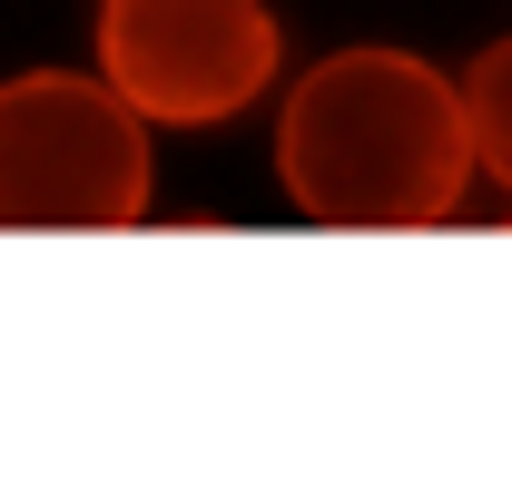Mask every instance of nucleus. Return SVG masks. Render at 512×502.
<instances>
[{
  "instance_id": "1",
  "label": "nucleus",
  "mask_w": 512,
  "mask_h": 502,
  "mask_svg": "<svg viewBox=\"0 0 512 502\" xmlns=\"http://www.w3.org/2000/svg\"><path fill=\"white\" fill-rule=\"evenodd\" d=\"M276 178L316 227H355V237L444 227L473 188L463 79L384 40L325 50L276 109Z\"/></svg>"
},
{
  "instance_id": "2",
  "label": "nucleus",
  "mask_w": 512,
  "mask_h": 502,
  "mask_svg": "<svg viewBox=\"0 0 512 502\" xmlns=\"http://www.w3.org/2000/svg\"><path fill=\"white\" fill-rule=\"evenodd\" d=\"M148 217V119L89 69L0 79V237H119Z\"/></svg>"
},
{
  "instance_id": "3",
  "label": "nucleus",
  "mask_w": 512,
  "mask_h": 502,
  "mask_svg": "<svg viewBox=\"0 0 512 502\" xmlns=\"http://www.w3.org/2000/svg\"><path fill=\"white\" fill-rule=\"evenodd\" d=\"M286 40L266 0H99V79L148 128H227L276 89Z\"/></svg>"
},
{
  "instance_id": "4",
  "label": "nucleus",
  "mask_w": 512,
  "mask_h": 502,
  "mask_svg": "<svg viewBox=\"0 0 512 502\" xmlns=\"http://www.w3.org/2000/svg\"><path fill=\"white\" fill-rule=\"evenodd\" d=\"M453 79H463V128H473V178H493L512 207V30L483 40L473 69H453Z\"/></svg>"
}]
</instances>
